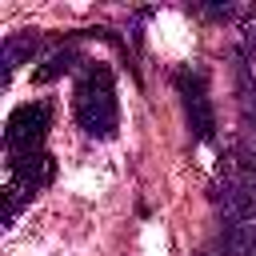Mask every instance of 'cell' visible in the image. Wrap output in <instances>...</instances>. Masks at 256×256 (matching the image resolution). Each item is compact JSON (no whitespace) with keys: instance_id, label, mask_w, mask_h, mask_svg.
<instances>
[{"instance_id":"obj_1","label":"cell","mask_w":256,"mask_h":256,"mask_svg":"<svg viewBox=\"0 0 256 256\" xmlns=\"http://www.w3.org/2000/svg\"><path fill=\"white\" fill-rule=\"evenodd\" d=\"M72 116L92 140H112L120 128V100H116V80L104 60H84L72 92Z\"/></svg>"},{"instance_id":"obj_2","label":"cell","mask_w":256,"mask_h":256,"mask_svg":"<svg viewBox=\"0 0 256 256\" xmlns=\"http://www.w3.org/2000/svg\"><path fill=\"white\" fill-rule=\"evenodd\" d=\"M48 128H52V104H44V100H28V104L12 108L8 124H4V148H8V160L28 156V152H40Z\"/></svg>"},{"instance_id":"obj_3","label":"cell","mask_w":256,"mask_h":256,"mask_svg":"<svg viewBox=\"0 0 256 256\" xmlns=\"http://www.w3.org/2000/svg\"><path fill=\"white\" fill-rule=\"evenodd\" d=\"M176 92L184 100V116H188V128L196 140H212L216 132V116H212V104H208V88H204V72H176Z\"/></svg>"},{"instance_id":"obj_4","label":"cell","mask_w":256,"mask_h":256,"mask_svg":"<svg viewBox=\"0 0 256 256\" xmlns=\"http://www.w3.org/2000/svg\"><path fill=\"white\" fill-rule=\"evenodd\" d=\"M52 180H56V160H52L44 148H40V152H28V156L8 160V184H16V188H20V192H28V196L44 192Z\"/></svg>"},{"instance_id":"obj_5","label":"cell","mask_w":256,"mask_h":256,"mask_svg":"<svg viewBox=\"0 0 256 256\" xmlns=\"http://www.w3.org/2000/svg\"><path fill=\"white\" fill-rule=\"evenodd\" d=\"M80 64V56H76V48H64V52H52L36 72H32V80L36 84H48V80H56V76H64V72H72Z\"/></svg>"},{"instance_id":"obj_6","label":"cell","mask_w":256,"mask_h":256,"mask_svg":"<svg viewBox=\"0 0 256 256\" xmlns=\"http://www.w3.org/2000/svg\"><path fill=\"white\" fill-rule=\"evenodd\" d=\"M28 200H32L28 192H20L16 184H8V188H4V224H12V220H16V212H20Z\"/></svg>"}]
</instances>
